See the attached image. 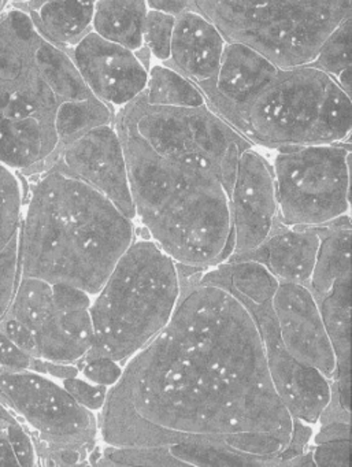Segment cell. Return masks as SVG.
Instances as JSON below:
<instances>
[{"instance_id":"obj_1","label":"cell","mask_w":352,"mask_h":467,"mask_svg":"<svg viewBox=\"0 0 352 467\" xmlns=\"http://www.w3.org/2000/svg\"><path fill=\"white\" fill-rule=\"evenodd\" d=\"M179 272L171 319L109 389L98 422L103 442L209 448L253 467H281L295 418L275 389L255 321L202 272Z\"/></svg>"},{"instance_id":"obj_2","label":"cell","mask_w":352,"mask_h":467,"mask_svg":"<svg viewBox=\"0 0 352 467\" xmlns=\"http://www.w3.org/2000/svg\"><path fill=\"white\" fill-rule=\"evenodd\" d=\"M135 240L133 220L113 202L51 165L32 187L21 218L20 275L95 296Z\"/></svg>"},{"instance_id":"obj_3","label":"cell","mask_w":352,"mask_h":467,"mask_svg":"<svg viewBox=\"0 0 352 467\" xmlns=\"http://www.w3.org/2000/svg\"><path fill=\"white\" fill-rule=\"evenodd\" d=\"M127 158L136 215L184 272H206L233 250L231 195L207 161L158 154L129 128L113 122Z\"/></svg>"},{"instance_id":"obj_4","label":"cell","mask_w":352,"mask_h":467,"mask_svg":"<svg viewBox=\"0 0 352 467\" xmlns=\"http://www.w3.org/2000/svg\"><path fill=\"white\" fill-rule=\"evenodd\" d=\"M176 262L152 240H135L92 300L94 343L87 360L125 363L165 327L179 302Z\"/></svg>"},{"instance_id":"obj_5","label":"cell","mask_w":352,"mask_h":467,"mask_svg":"<svg viewBox=\"0 0 352 467\" xmlns=\"http://www.w3.org/2000/svg\"><path fill=\"white\" fill-rule=\"evenodd\" d=\"M231 125L264 149L348 143L351 95L313 65L280 67Z\"/></svg>"},{"instance_id":"obj_6","label":"cell","mask_w":352,"mask_h":467,"mask_svg":"<svg viewBox=\"0 0 352 467\" xmlns=\"http://www.w3.org/2000/svg\"><path fill=\"white\" fill-rule=\"evenodd\" d=\"M226 42L242 43L280 67L310 65L322 43L351 18V0H192Z\"/></svg>"},{"instance_id":"obj_7","label":"cell","mask_w":352,"mask_h":467,"mask_svg":"<svg viewBox=\"0 0 352 467\" xmlns=\"http://www.w3.org/2000/svg\"><path fill=\"white\" fill-rule=\"evenodd\" d=\"M204 280L236 295L255 321L266 354L270 376L292 417L318 422L330 400V381L316 368L295 360L286 351L272 307L277 280L264 265L254 261L223 262L202 272Z\"/></svg>"},{"instance_id":"obj_8","label":"cell","mask_w":352,"mask_h":467,"mask_svg":"<svg viewBox=\"0 0 352 467\" xmlns=\"http://www.w3.org/2000/svg\"><path fill=\"white\" fill-rule=\"evenodd\" d=\"M0 399L36 434L39 463H88L99 436L98 420L64 387L36 371L0 370Z\"/></svg>"},{"instance_id":"obj_9","label":"cell","mask_w":352,"mask_h":467,"mask_svg":"<svg viewBox=\"0 0 352 467\" xmlns=\"http://www.w3.org/2000/svg\"><path fill=\"white\" fill-rule=\"evenodd\" d=\"M272 168L278 221L283 225L316 228L348 213L351 192L348 143L280 149Z\"/></svg>"},{"instance_id":"obj_10","label":"cell","mask_w":352,"mask_h":467,"mask_svg":"<svg viewBox=\"0 0 352 467\" xmlns=\"http://www.w3.org/2000/svg\"><path fill=\"white\" fill-rule=\"evenodd\" d=\"M114 121L129 128L158 154L188 155L212 163L225 180L229 195L237 162L253 147L242 133L221 119L209 106L160 108L139 97L116 111Z\"/></svg>"},{"instance_id":"obj_11","label":"cell","mask_w":352,"mask_h":467,"mask_svg":"<svg viewBox=\"0 0 352 467\" xmlns=\"http://www.w3.org/2000/svg\"><path fill=\"white\" fill-rule=\"evenodd\" d=\"M91 295L67 284L20 277L7 316L31 333L36 358L80 365L94 343Z\"/></svg>"},{"instance_id":"obj_12","label":"cell","mask_w":352,"mask_h":467,"mask_svg":"<svg viewBox=\"0 0 352 467\" xmlns=\"http://www.w3.org/2000/svg\"><path fill=\"white\" fill-rule=\"evenodd\" d=\"M37 31L24 7L0 13V116L56 121L59 102L35 57Z\"/></svg>"},{"instance_id":"obj_13","label":"cell","mask_w":352,"mask_h":467,"mask_svg":"<svg viewBox=\"0 0 352 467\" xmlns=\"http://www.w3.org/2000/svg\"><path fill=\"white\" fill-rule=\"evenodd\" d=\"M233 262L256 250L278 221L277 195L272 163L255 146L244 150L237 162L231 192Z\"/></svg>"},{"instance_id":"obj_14","label":"cell","mask_w":352,"mask_h":467,"mask_svg":"<svg viewBox=\"0 0 352 467\" xmlns=\"http://www.w3.org/2000/svg\"><path fill=\"white\" fill-rule=\"evenodd\" d=\"M53 165L105 195L130 220L136 217L127 158L113 124L94 128L61 147Z\"/></svg>"},{"instance_id":"obj_15","label":"cell","mask_w":352,"mask_h":467,"mask_svg":"<svg viewBox=\"0 0 352 467\" xmlns=\"http://www.w3.org/2000/svg\"><path fill=\"white\" fill-rule=\"evenodd\" d=\"M91 94L114 110L138 99L146 89L149 67L135 51L89 31L67 50Z\"/></svg>"},{"instance_id":"obj_16","label":"cell","mask_w":352,"mask_h":467,"mask_svg":"<svg viewBox=\"0 0 352 467\" xmlns=\"http://www.w3.org/2000/svg\"><path fill=\"white\" fill-rule=\"evenodd\" d=\"M272 307L289 355L332 381L337 368L336 355L310 288L303 284L277 281Z\"/></svg>"},{"instance_id":"obj_17","label":"cell","mask_w":352,"mask_h":467,"mask_svg":"<svg viewBox=\"0 0 352 467\" xmlns=\"http://www.w3.org/2000/svg\"><path fill=\"white\" fill-rule=\"evenodd\" d=\"M278 70L280 67L259 51L242 43L228 42L217 78L198 88L206 98L207 106L231 124Z\"/></svg>"},{"instance_id":"obj_18","label":"cell","mask_w":352,"mask_h":467,"mask_svg":"<svg viewBox=\"0 0 352 467\" xmlns=\"http://www.w3.org/2000/svg\"><path fill=\"white\" fill-rule=\"evenodd\" d=\"M226 39L220 29L195 9L177 16L171 58L165 62L202 87L217 78Z\"/></svg>"},{"instance_id":"obj_19","label":"cell","mask_w":352,"mask_h":467,"mask_svg":"<svg viewBox=\"0 0 352 467\" xmlns=\"http://www.w3.org/2000/svg\"><path fill=\"white\" fill-rule=\"evenodd\" d=\"M322 226L289 228L277 221L272 234L256 250L236 261L264 265L277 281L308 285L321 244Z\"/></svg>"},{"instance_id":"obj_20","label":"cell","mask_w":352,"mask_h":467,"mask_svg":"<svg viewBox=\"0 0 352 467\" xmlns=\"http://www.w3.org/2000/svg\"><path fill=\"white\" fill-rule=\"evenodd\" d=\"M59 151L53 121L28 117L13 119L0 116V163L24 173H42Z\"/></svg>"},{"instance_id":"obj_21","label":"cell","mask_w":352,"mask_h":467,"mask_svg":"<svg viewBox=\"0 0 352 467\" xmlns=\"http://www.w3.org/2000/svg\"><path fill=\"white\" fill-rule=\"evenodd\" d=\"M97 0H50L31 15L37 31L64 50L72 48L92 31Z\"/></svg>"},{"instance_id":"obj_22","label":"cell","mask_w":352,"mask_h":467,"mask_svg":"<svg viewBox=\"0 0 352 467\" xmlns=\"http://www.w3.org/2000/svg\"><path fill=\"white\" fill-rule=\"evenodd\" d=\"M147 12L146 0H97L92 31L136 53L143 48Z\"/></svg>"},{"instance_id":"obj_23","label":"cell","mask_w":352,"mask_h":467,"mask_svg":"<svg viewBox=\"0 0 352 467\" xmlns=\"http://www.w3.org/2000/svg\"><path fill=\"white\" fill-rule=\"evenodd\" d=\"M144 102L160 108H201L206 106V98L195 83L180 75L166 64H151L149 67Z\"/></svg>"},{"instance_id":"obj_24","label":"cell","mask_w":352,"mask_h":467,"mask_svg":"<svg viewBox=\"0 0 352 467\" xmlns=\"http://www.w3.org/2000/svg\"><path fill=\"white\" fill-rule=\"evenodd\" d=\"M114 117L116 110L95 97L61 103L54 121L59 149L94 128L113 124Z\"/></svg>"},{"instance_id":"obj_25","label":"cell","mask_w":352,"mask_h":467,"mask_svg":"<svg viewBox=\"0 0 352 467\" xmlns=\"http://www.w3.org/2000/svg\"><path fill=\"white\" fill-rule=\"evenodd\" d=\"M23 210V185L15 171L0 163V254L18 236Z\"/></svg>"},{"instance_id":"obj_26","label":"cell","mask_w":352,"mask_h":467,"mask_svg":"<svg viewBox=\"0 0 352 467\" xmlns=\"http://www.w3.org/2000/svg\"><path fill=\"white\" fill-rule=\"evenodd\" d=\"M88 463L97 466H184L181 461L163 447L95 448Z\"/></svg>"},{"instance_id":"obj_27","label":"cell","mask_w":352,"mask_h":467,"mask_svg":"<svg viewBox=\"0 0 352 467\" xmlns=\"http://www.w3.org/2000/svg\"><path fill=\"white\" fill-rule=\"evenodd\" d=\"M310 65L337 80L338 76L351 70V18L337 26L322 43Z\"/></svg>"},{"instance_id":"obj_28","label":"cell","mask_w":352,"mask_h":467,"mask_svg":"<svg viewBox=\"0 0 352 467\" xmlns=\"http://www.w3.org/2000/svg\"><path fill=\"white\" fill-rule=\"evenodd\" d=\"M174 26V16L155 10L147 12L143 26V47L154 61L165 64L171 58Z\"/></svg>"},{"instance_id":"obj_29","label":"cell","mask_w":352,"mask_h":467,"mask_svg":"<svg viewBox=\"0 0 352 467\" xmlns=\"http://www.w3.org/2000/svg\"><path fill=\"white\" fill-rule=\"evenodd\" d=\"M20 277L17 236L9 247L0 254V322L9 314Z\"/></svg>"},{"instance_id":"obj_30","label":"cell","mask_w":352,"mask_h":467,"mask_svg":"<svg viewBox=\"0 0 352 467\" xmlns=\"http://www.w3.org/2000/svg\"><path fill=\"white\" fill-rule=\"evenodd\" d=\"M5 431H6L7 439L12 444L20 466H36L39 464V456H37V448L31 433L21 425L18 420L7 418L5 422Z\"/></svg>"},{"instance_id":"obj_31","label":"cell","mask_w":352,"mask_h":467,"mask_svg":"<svg viewBox=\"0 0 352 467\" xmlns=\"http://www.w3.org/2000/svg\"><path fill=\"white\" fill-rule=\"evenodd\" d=\"M62 387L70 393V396L78 403H80L86 409L91 410V411L102 410L106 398H108L109 387L94 384V382L80 379L78 377L62 379Z\"/></svg>"},{"instance_id":"obj_32","label":"cell","mask_w":352,"mask_h":467,"mask_svg":"<svg viewBox=\"0 0 352 467\" xmlns=\"http://www.w3.org/2000/svg\"><path fill=\"white\" fill-rule=\"evenodd\" d=\"M314 464L319 467H349L351 440L321 442L311 451Z\"/></svg>"},{"instance_id":"obj_33","label":"cell","mask_w":352,"mask_h":467,"mask_svg":"<svg viewBox=\"0 0 352 467\" xmlns=\"http://www.w3.org/2000/svg\"><path fill=\"white\" fill-rule=\"evenodd\" d=\"M84 377L94 384L113 387L122 374V366L116 360L109 358H97V359L87 360L80 366Z\"/></svg>"},{"instance_id":"obj_34","label":"cell","mask_w":352,"mask_h":467,"mask_svg":"<svg viewBox=\"0 0 352 467\" xmlns=\"http://www.w3.org/2000/svg\"><path fill=\"white\" fill-rule=\"evenodd\" d=\"M34 357L26 354L17 344L13 343L4 332H0V370H31Z\"/></svg>"},{"instance_id":"obj_35","label":"cell","mask_w":352,"mask_h":467,"mask_svg":"<svg viewBox=\"0 0 352 467\" xmlns=\"http://www.w3.org/2000/svg\"><path fill=\"white\" fill-rule=\"evenodd\" d=\"M0 332H4L13 343L17 344L26 354L36 358V346H35L34 337H32L29 330L23 324H20L17 319L6 316V318L0 322Z\"/></svg>"},{"instance_id":"obj_36","label":"cell","mask_w":352,"mask_h":467,"mask_svg":"<svg viewBox=\"0 0 352 467\" xmlns=\"http://www.w3.org/2000/svg\"><path fill=\"white\" fill-rule=\"evenodd\" d=\"M305 422L295 418L294 429H292L291 441H289L288 447L284 451L281 455V467H288V462L291 459L297 458L307 451L308 441H310L311 429Z\"/></svg>"},{"instance_id":"obj_37","label":"cell","mask_w":352,"mask_h":467,"mask_svg":"<svg viewBox=\"0 0 352 467\" xmlns=\"http://www.w3.org/2000/svg\"><path fill=\"white\" fill-rule=\"evenodd\" d=\"M335 440H351V420L321 423V429L316 436V444Z\"/></svg>"},{"instance_id":"obj_38","label":"cell","mask_w":352,"mask_h":467,"mask_svg":"<svg viewBox=\"0 0 352 467\" xmlns=\"http://www.w3.org/2000/svg\"><path fill=\"white\" fill-rule=\"evenodd\" d=\"M147 9L177 16L193 9L192 0H146Z\"/></svg>"},{"instance_id":"obj_39","label":"cell","mask_w":352,"mask_h":467,"mask_svg":"<svg viewBox=\"0 0 352 467\" xmlns=\"http://www.w3.org/2000/svg\"><path fill=\"white\" fill-rule=\"evenodd\" d=\"M9 417L10 415H5L0 420V466H20L5 431V422Z\"/></svg>"},{"instance_id":"obj_40","label":"cell","mask_w":352,"mask_h":467,"mask_svg":"<svg viewBox=\"0 0 352 467\" xmlns=\"http://www.w3.org/2000/svg\"><path fill=\"white\" fill-rule=\"evenodd\" d=\"M28 2L29 0H2V12H4V10L6 9L7 6H26V4H28Z\"/></svg>"},{"instance_id":"obj_41","label":"cell","mask_w":352,"mask_h":467,"mask_svg":"<svg viewBox=\"0 0 352 467\" xmlns=\"http://www.w3.org/2000/svg\"><path fill=\"white\" fill-rule=\"evenodd\" d=\"M50 0H29L26 6H24V9L28 10V12H35V10L39 9L42 5L47 4Z\"/></svg>"},{"instance_id":"obj_42","label":"cell","mask_w":352,"mask_h":467,"mask_svg":"<svg viewBox=\"0 0 352 467\" xmlns=\"http://www.w3.org/2000/svg\"><path fill=\"white\" fill-rule=\"evenodd\" d=\"M0 13H2V0H0Z\"/></svg>"},{"instance_id":"obj_43","label":"cell","mask_w":352,"mask_h":467,"mask_svg":"<svg viewBox=\"0 0 352 467\" xmlns=\"http://www.w3.org/2000/svg\"><path fill=\"white\" fill-rule=\"evenodd\" d=\"M5 415H6V414H0V420H2V418H4Z\"/></svg>"}]
</instances>
